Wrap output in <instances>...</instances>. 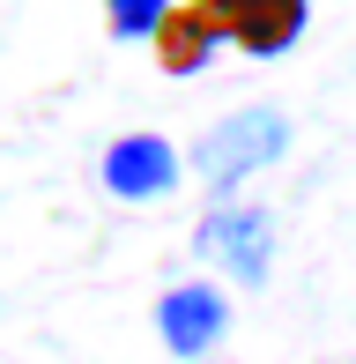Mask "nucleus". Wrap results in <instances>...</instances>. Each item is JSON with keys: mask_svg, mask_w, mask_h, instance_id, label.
Masks as SVG:
<instances>
[{"mask_svg": "<svg viewBox=\"0 0 356 364\" xmlns=\"http://www.w3.org/2000/svg\"><path fill=\"white\" fill-rule=\"evenodd\" d=\"M104 8L119 38H164V23H171V0H104Z\"/></svg>", "mask_w": 356, "mask_h": 364, "instance_id": "nucleus-7", "label": "nucleus"}, {"mask_svg": "<svg viewBox=\"0 0 356 364\" xmlns=\"http://www.w3.org/2000/svg\"><path fill=\"white\" fill-rule=\"evenodd\" d=\"M156 327H164V342L178 357H201L208 342L223 335V297L201 290V283H186V290H171L164 305H156Z\"/></svg>", "mask_w": 356, "mask_h": 364, "instance_id": "nucleus-4", "label": "nucleus"}, {"mask_svg": "<svg viewBox=\"0 0 356 364\" xmlns=\"http://www.w3.org/2000/svg\"><path fill=\"white\" fill-rule=\"evenodd\" d=\"M201 245L238 275V283H260V275H267V245H274V230H267L260 208H223V216H208Z\"/></svg>", "mask_w": 356, "mask_h": 364, "instance_id": "nucleus-3", "label": "nucleus"}, {"mask_svg": "<svg viewBox=\"0 0 356 364\" xmlns=\"http://www.w3.org/2000/svg\"><path fill=\"white\" fill-rule=\"evenodd\" d=\"M178 178V156H171V141H156V134H126V141H111V156H104V186L111 193H164Z\"/></svg>", "mask_w": 356, "mask_h": 364, "instance_id": "nucleus-5", "label": "nucleus"}, {"mask_svg": "<svg viewBox=\"0 0 356 364\" xmlns=\"http://www.w3.org/2000/svg\"><path fill=\"white\" fill-rule=\"evenodd\" d=\"M282 141H289L282 112H238V119H223L216 134L201 141V178L208 186H238L245 171H260V164L282 156Z\"/></svg>", "mask_w": 356, "mask_h": 364, "instance_id": "nucleus-1", "label": "nucleus"}, {"mask_svg": "<svg viewBox=\"0 0 356 364\" xmlns=\"http://www.w3.org/2000/svg\"><path fill=\"white\" fill-rule=\"evenodd\" d=\"M208 15H216V30L230 45H245V53H282L289 38L304 30V0H201Z\"/></svg>", "mask_w": 356, "mask_h": 364, "instance_id": "nucleus-2", "label": "nucleus"}, {"mask_svg": "<svg viewBox=\"0 0 356 364\" xmlns=\"http://www.w3.org/2000/svg\"><path fill=\"white\" fill-rule=\"evenodd\" d=\"M216 15L208 8H186V15H171L164 23V45H156V60H164V75H193V68H208V53H216Z\"/></svg>", "mask_w": 356, "mask_h": 364, "instance_id": "nucleus-6", "label": "nucleus"}]
</instances>
